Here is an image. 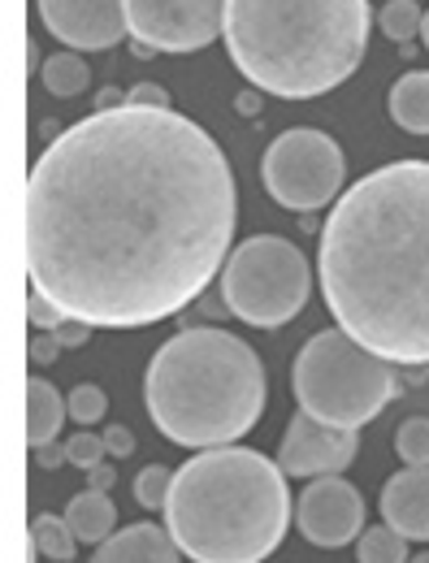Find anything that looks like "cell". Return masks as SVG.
Here are the masks:
<instances>
[{
  "label": "cell",
  "mask_w": 429,
  "mask_h": 563,
  "mask_svg": "<svg viewBox=\"0 0 429 563\" xmlns=\"http://www.w3.org/2000/svg\"><path fill=\"white\" fill-rule=\"evenodd\" d=\"M239 187L191 118L156 104L96 109L48 143L26 178V274L62 317L143 330L226 269Z\"/></svg>",
  "instance_id": "cell-1"
},
{
  "label": "cell",
  "mask_w": 429,
  "mask_h": 563,
  "mask_svg": "<svg viewBox=\"0 0 429 563\" xmlns=\"http://www.w3.org/2000/svg\"><path fill=\"white\" fill-rule=\"evenodd\" d=\"M330 317L386 364H429V161H391L352 183L321 225Z\"/></svg>",
  "instance_id": "cell-2"
},
{
  "label": "cell",
  "mask_w": 429,
  "mask_h": 563,
  "mask_svg": "<svg viewBox=\"0 0 429 563\" xmlns=\"http://www.w3.org/2000/svg\"><path fill=\"white\" fill-rule=\"evenodd\" d=\"M369 48V0H226V53L256 91L312 100Z\"/></svg>",
  "instance_id": "cell-3"
},
{
  "label": "cell",
  "mask_w": 429,
  "mask_h": 563,
  "mask_svg": "<svg viewBox=\"0 0 429 563\" xmlns=\"http://www.w3.org/2000/svg\"><path fill=\"white\" fill-rule=\"evenodd\" d=\"M290 525L283 464L252 446H209L191 455L169 486L165 529L196 563L270 560Z\"/></svg>",
  "instance_id": "cell-4"
},
{
  "label": "cell",
  "mask_w": 429,
  "mask_h": 563,
  "mask_svg": "<svg viewBox=\"0 0 429 563\" xmlns=\"http://www.w3.org/2000/svg\"><path fill=\"white\" fill-rule=\"evenodd\" d=\"M152 424L191 451L234 446L265 412V364L226 330H183L143 377Z\"/></svg>",
  "instance_id": "cell-5"
},
{
  "label": "cell",
  "mask_w": 429,
  "mask_h": 563,
  "mask_svg": "<svg viewBox=\"0 0 429 563\" xmlns=\"http://www.w3.org/2000/svg\"><path fill=\"white\" fill-rule=\"evenodd\" d=\"M290 395L312 421L360 429L391 404L395 377L382 355L364 352L343 330H321L290 364Z\"/></svg>",
  "instance_id": "cell-6"
},
{
  "label": "cell",
  "mask_w": 429,
  "mask_h": 563,
  "mask_svg": "<svg viewBox=\"0 0 429 563\" xmlns=\"http://www.w3.org/2000/svg\"><path fill=\"white\" fill-rule=\"evenodd\" d=\"M308 290L312 269L283 234H256L239 243L221 269V303L256 330H278L295 321L308 303Z\"/></svg>",
  "instance_id": "cell-7"
},
{
  "label": "cell",
  "mask_w": 429,
  "mask_h": 563,
  "mask_svg": "<svg viewBox=\"0 0 429 563\" xmlns=\"http://www.w3.org/2000/svg\"><path fill=\"white\" fill-rule=\"evenodd\" d=\"M348 178V156L326 131L295 126L283 131L261 156V183L265 191L290 212L326 209Z\"/></svg>",
  "instance_id": "cell-8"
},
{
  "label": "cell",
  "mask_w": 429,
  "mask_h": 563,
  "mask_svg": "<svg viewBox=\"0 0 429 563\" xmlns=\"http://www.w3.org/2000/svg\"><path fill=\"white\" fill-rule=\"evenodd\" d=\"M140 53H196L226 35V0H122Z\"/></svg>",
  "instance_id": "cell-9"
},
{
  "label": "cell",
  "mask_w": 429,
  "mask_h": 563,
  "mask_svg": "<svg viewBox=\"0 0 429 563\" xmlns=\"http://www.w3.org/2000/svg\"><path fill=\"white\" fill-rule=\"evenodd\" d=\"M295 525L299 533L321 547V551H339L360 538L364 525V498L352 482L343 477H317L295 503Z\"/></svg>",
  "instance_id": "cell-10"
},
{
  "label": "cell",
  "mask_w": 429,
  "mask_h": 563,
  "mask_svg": "<svg viewBox=\"0 0 429 563\" xmlns=\"http://www.w3.org/2000/svg\"><path fill=\"white\" fill-rule=\"evenodd\" d=\"M360 451V429H334V424L312 421L308 412H299L283 438L278 464L286 477H339Z\"/></svg>",
  "instance_id": "cell-11"
},
{
  "label": "cell",
  "mask_w": 429,
  "mask_h": 563,
  "mask_svg": "<svg viewBox=\"0 0 429 563\" xmlns=\"http://www.w3.org/2000/svg\"><path fill=\"white\" fill-rule=\"evenodd\" d=\"M40 18L78 53H105L127 35L122 0H40Z\"/></svg>",
  "instance_id": "cell-12"
},
{
  "label": "cell",
  "mask_w": 429,
  "mask_h": 563,
  "mask_svg": "<svg viewBox=\"0 0 429 563\" xmlns=\"http://www.w3.org/2000/svg\"><path fill=\"white\" fill-rule=\"evenodd\" d=\"M382 520L408 542H429V468H404L386 482Z\"/></svg>",
  "instance_id": "cell-13"
},
{
  "label": "cell",
  "mask_w": 429,
  "mask_h": 563,
  "mask_svg": "<svg viewBox=\"0 0 429 563\" xmlns=\"http://www.w3.org/2000/svg\"><path fill=\"white\" fill-rule=\"evenodd\" d=\"M91 563H183L178 542L169 538V529L161 525H131L122 533H113Z\"/></svg>",
  "instance_id": "cell-14"
},
{
  "label": "cell",
  "mask_w": 429,
  "mask_h": 563,
  "mask_svg": "<svg viewBox=\"0 0 429 563\" xmlns=\"http://www.w3.org/2000/svg\"><path fill=\"white\" fill-rule=\"evenodd\" d=\"M66 525L74 529V538L78 542H87V547H105L109 538H113V525H118V507H113V498L100 490H82L70 498V507H66Z\"/></svg>",
  "instance_id": "cell-15"
},
{
  "label": "cell",
  "mask_w": 429,
  "mask_h": 563,
  "mask_svg": "<svg viewBox=\"0 0 429 563\" xmlns=\"http://www.w3.org/2000/svg\"><path fill=\"white\" fill-rule=\"evenodd\" d=\"M62 417H70V408L62 404L57 386L44 382V377H26V442H31V446L57 442Z\"/></svg>",
  "instance_id": "cell-16"
},
{
  "label": "cell",
  "mask_w": 429,
  "mask_h": 563,
  "mask_svg": "<svg viewBox=\"0 0 429 563\" xmlns=\"http://www.w3.org/2000/svg\"><path fill=\"white\" fill-rule=\"evenodd\" d=\"M391 118L399 131L408 135H429V70L404 74L395 87H391Z\"/></svg>",
  "instance_id": "cell-17"
},
{
  "label": "cell",
  "mask_w": 429,
  "mask_h": 563,
  "mask_svg": "<svg viewBox=\"0 0 429 563\" xmlns=\"http://www.w3.org/2000/svg\"><path fill=\"white\" fill-rule=\"evenodd\" d=\"M31 542L44 560H57V563H70L74 551H78V538L74 529L66 525V516H53V511H40L35 525H31Z\"/></svg>",
  "instance_id": "cell-18"
},
{
  "label": "cell",
  "mask_w": 429,
  "mask_h": 563,
  "mask_svg": "<svg viewBox=\"0 0 429 563\" xmlns=\"http://www.w3.org/2000/svg\"><path fill=\"white\" fill-rule=\"evenodd\" d=\"M87 82H91V70H87V62L78 53H53L44 62V87L57 100H70L78 91H87Z\"/></svg>",
  "instance_id": "cell-19"
},
{
  "label": "cell",
  "mask_w": 429,
  "mask_h": 563,
  "mask_svg": "<svg viewBox=\"0 0 429 563\" xmlns=\"http://www.w3.org/2000/svg\"><path fill=\"white\" fill-rule=\"evenodd\" d=\"M356 560L360 563H408V538L391 525H373L369 533H360V547H356Z\"/></svg>",
  "instance_id": "cell-20"
},
{
  "label": "cell",
  "mask_w": 429,
  "mask_h": 563,
  "mask_svg": "<svg viewBox=\"0 0 429 563\" xmlns=\"http://www.w3.org/2000/svg\"><path fill=\"white\" fill-rule=\"evenodd\" d=\"M421 22H426V13H421V4H417V0H386V4H382V13H377L382 35H386V40H395V44L417 40V35H421Z\"/></svg>",
  "instance_id": "cell-21"
},
{
  "label": "cell",
  "mask_w": 429,
  "mask_h": 563,
  "mask_svg": "<svg viewBox=\"0 0 429 563\" xmlns=\"http://www.w3.org/2000/svg\"><path fill=\"white\" fill-rule=\"evenodd\" d=\"M395 451L404 468H429V417H413L395 429Z\"/></svg>",
  "instance_id": "cell-22"
},
{
  "label": "cell",
  "mask_w": 429,
  "mask_h": 563,
  "mask_svg": "<svg viewBox=\"0 0 429 563\" xmlns=\"http://www.w3.org/2000/svg\"><path fill=\"white\" fill-rule=\"evenodd\" d=\"M66 408H70V421L74 424H96L105 421V412H109V395L100 390V386H91V382H82V386H74L70 399H66Z\"/></svg>",
  "instance_id": "cell-23"
},
{
  "label": "cell",
  "mask_w": 429,
  "mask_h": 563,
  "mask_svg": "<svg viewBox=\"0 0 429 563\" xmlns=\"http://www.w3.org/2000/svg\"><path fill=\"white\" fill-rule=\"evenodd\" d=\"M169 486H174V473H165L161 464H147L140 477H135V498H140V507H147V511L165 507V503H169Z\"/></svg>",
  "instance_id": "cell-24"
},
{
  "label": "cell",
  "mask_w": 429,
  "mask_h": 563,
  "mask_svg": "<svg viewBox=\"0 0 429 563\" xmlns=\"http://www.w3.org/2000/svg\"><path fill=\"white\" fill-rule=\"evenodd\" d=\"M66 451H70V464L82 468V473H91V468H100V464L109 460L105 438H96V433H87V429H78L74 438H66Z\"/></svg>",
  "instance_id": "cell-25"
},
{
  "label": "cell",
  "mask_w": 429,
  "mask_h": 563,
  "mask_svg": "<svg viewBox=\"0 0 429 563\" xmlns=\"http://www.w3.org/2000/svg\"><path fill=\"white\" fill-rule=\"evenodd\" d=\"M26 321H31L35 330H44V334H53V330H57V325H62L66 317H62V308H57V303H53L48 295H40V290H31V295H26Z\"/></svg>",
  "instance_id": "cell-26"
},
{
  "label": "cell",
  "mask_w": 429,
  "mask_h": 563,
  "mask_svg": "<svg viewBox=\"0 0 429 563\" xmlns=\"http://www.w3.org/2000/svg\"><path fill=\"white\" fill-rule=\"evenodd\" d=\"M100 438H105V446H109V455H113V460H127V455L135 451V433H131L127 424H109Z\"/></svg>",
  "instance_id": "cell-27"
},
{
  "label": "cell",
  "mask_w": 429,
  "mask_h": 563,
  "mask_svg": "<svg viewBox=\"0 0 429 563\" xmlns=\"http://www.w3.org/2000/svg\"><path fill=\"white\" fill-rule=\"evenodd\" d=\"M53 334H57V343H62V347H82V343L91 339V325H87V321H74V317H66V321H62Z\"/></svg>",
  "instance_id": "cell-28"
},
{
  "label": "cell",
  "mask_w": 429,
  "mask_h": 563,
  "mask_svg": "<svg viewBox=\"0 0 429 563\" xmlns=\"http://www.w3.org/2000/svg\"><path fill=\"white\" fill-rule=\"evenodd\" d=\"M35 464H40V468H62V464H70L66 442H44V446H35Z\"/></svg>",
  "instance_id": "cell-29"
},
{
  "label": "cell",
  "mask_w": 429,
  "mask_h": 563,
  "mask_svg": "<svg viewBox=\"0 0 429 563\" xmlns=\"http://www.w3.org/2000/svg\"><path fill=\"white\" fill-rule=\"evenodd\" d=\"M26 352H31V360H35V364H53V360H57V352H62V343H57V334H40V339H35Z\"/></svg>",
  "instance_id": "cell-30"
},
{
  "label": "cell",
  "mask_w": 429,
  "mask_h": 563,
  "mask_svg": "<svg viewBox=\"0 0 429 563\" xmlns=\"http://www.w3.org/2000/svg\"><path fill=\"white\" fill-rule=\"evenodd\" d=\"M127 104H156V109H169V96H165L161 87H152V82H143V87H135V91L127 96Z\"/></svg>",
  "instance_id": "cell-31"
},
{
  "label": "cell",
  "mask_w": 429,
  "mask_h": 563,
  "mask_svg": "<svg viewBox=\"0 0 429 563\" xmlns=\"http://www.w3.org/2000/svg\"><path fill=\"white\" fill-rule=\"evenodd\" d=\"M113 482H118V473H113V468H109V464H100V468H91V473H87V490H109V486H113Z\"/></svg>",
  "instance_id": "cell-32"
},
{
  "label": "cell",
  "mask_w": 429,
  "mask_h": 563,
  "mask_svg": "<svg viewBox=\"0 0 429 563\" xmlns=\"http://www.w3.org/2000/svg\"><path fill=\"white\" fill-rule=\"evenodd\" d=\"M239 109L252 118V113H256V96H239Z\"/></svg>",
  "instance_id": "cell-33"
},
{
  "label": "cell",
  "mask_w": 429,
  "mask_h": 563,
  "mask_svg": "<svg viewBox=\"0 0 429 563\" xmlns=\"http://www.w3.org/2000/svg\"><path fill=\"white\" fill-rule=\"evenodd\" d=\"M421 40H426V48H429V9H426V22H421Z\"/></svg>",
  "instance_id": "cell-34"
},
{
  "label": "cell",
  "mask_w": 429,
  "mask_h": 563,
  "mask_svg": "<svg viewBox=\"0 0 429 563\" xmlns=\"http://www.w3.org/2000/svg\"><path fill=\"white\" fill-rule=\"evenodd\" d=\"M408 563H429V551H426V555H413Z\"/></svg>",
  "instance_id": "cell-35"
}]
</instances>
